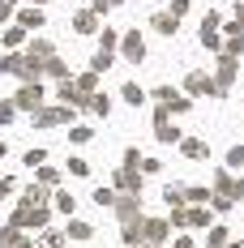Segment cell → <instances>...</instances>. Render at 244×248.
I'll list each match as a JSON object with an SVG mask.
<instances>
[{"label": "cell", "instance_id": "obj_6", "mask_svg": "<svg viewBox=\"0 0 244 248\" xmlns=\"http://www.w3.org/2000/svg\"><path fill=\"white\" fill-rule=\"evenodd\" d=\"M189 90H210V81H206L201 73H193V77H189Z\"/></svg>", "mask_w": 244, "mask_h": 248}, {"label": "cell", "instance_id": "obj_4", "mask_svg": "<svg viewBox=\"0 0 244 248\" xmlns=\"http://www.w3.org/2000/svg\"><path fill=\"white\" fill-rule=\"evenodd\" d=\"M154 26H159L163 34H171V30H176V17H167V13H159V17H154Z\"/></svg>", "mask_w": 244, "mask_h": 248}, {"label": "cell", "instance_id": "obj_9", "mask_svg": "<svg viewBox=\"0 0 244 248\" xmlns=\"http://www.w3.org/2000/svg\"><path fill=\"white\" fill-rule=\"evenodd\" d=\"M124 99H129L133 107H137V103H142V90H137V86H124Z\"/></svg>", "mask_w": 244, "mask_h": 248}, {"label": "cell", "instance_id": "obj_12", "mask_svg": "<svg viewBox=\"0 0 244 248\" xmlns=\"http://www.w3.org/2000/svg\"><path fill=\"white\" fill-rule=\"evenodd\" d=\"M9 9H13V0H0V17H9Z\"/></svg>", "mask_w": 244, "mask_h": 248}, {"label": "cell", "instance_id": "obj_5", "mask_svg": "<svg viewBox=\"0 0 244 248\" xmlns=\"http://www.w3.org/2000/svg\"><path fill=\"white\" fill-rule=\"evenodd\" d=\"M69 235H73V240H90V227H86V223H73V227H69Z\"/></svg>", "mask_w": 244, "mask_h": 248}, {"label": "cell", "instance_id": "obj_2", "mask_svg": "<svg viewBox=\"0 0 244 248\" xmlns=\"http://www.w3.org/2000/svg\"><path fill=\"white\" fill-rule=\"evenodd\" d=\"M0 244H4V248H30V240H22L17 227H9V231H0Z\"/></svg>", "mask_w": 244, "mask_h": 248}, {"label": "cell", "instance_id": "obj_10", "mask_svg": "<svg viewBox=\"0 0 244 248\" xmlns=\"http://www.w3.org/2000/svg\"><path fill=\"white\" fill-rule=\"evenodd\" d=\"M227 163H231V167H240V163H244V146L231 150V154H227Z\"/></svg>", "mask_w": 244, "mask_h": 248}, {"label": "cell", "instance_id": "obj_7", "mask_svg": "<svg viewBox=\"0 0 244 248\" xmlns=\"http://www.w3.org/2000/svg\"><path fill=\"white\" fill-rule=\"evenodd\" d=\"M65 244V240H60V231H48V235H43V248H60Z\"/></svg>", "mask_w": 244, "mask_h": 248}, {"label": "cell", "instance_id": "obj_1", "mask_svg": "<svg viewBox=\"0 0 244 248\" xmlns=\"http://www.w3.org/2000/svg\"><path fill=\"white\" fill-rule=\"evenodd\" d=\"M39 103H43V90H39V81L17 90V107H26V111H30V107H39Z\"/></svg>", "mask_w": 244, "mask_h": 248}, {"label": "cell", "instance_id": "obj_11", "mask_svg": "<svg viewBox=\"0 0 244 248\" xmlns=\"http://www.w3.org/2000/svg\"><path fill=\"white\" fill-rule=\"evenodd\" d=\"M120 188H137V175H133V171H120Z\"/></svg>", "mask_w": 244, "mask_h": 248}, {"label": "cell", "instance_id": "obj_8", "mask_svg": "<svg viewBox=\"0 0 244 248\" xmlns=\"http://www.w3.org/2000/svg\"><path fill=\"white\" fill-rule=\"evenodd\" d=\"M184 154H193V158H201V154H206V146H201V141H184Z\"/></svg>", "mask_w": 244, "mask_h": 248}, {"label": "cell", "instance_id": "obj_3", "mask_svg": "<svg viewBox=\"0 0 244 248\" xmlns=\"http://www.w3.org/2000/svg\"><path fill=\"white\" fill-rule=\"evenodd\" d=\"M124 51H129V60H142V39H137V34H133V39H129V43H124Z\"/></svg>", "mask_w": 244, "mask_h": 248}]
</instances>
